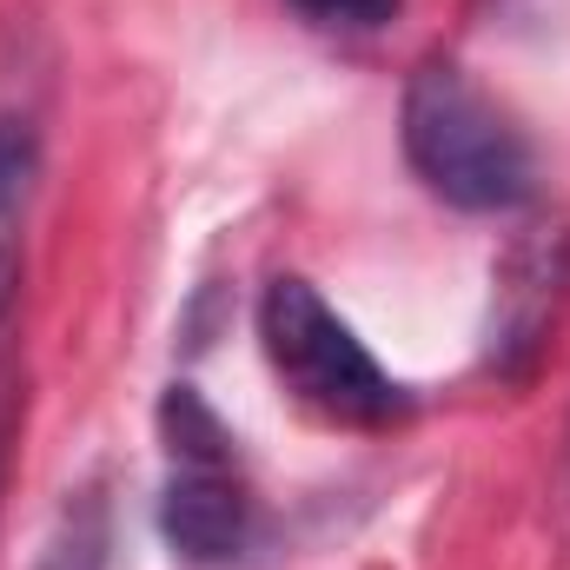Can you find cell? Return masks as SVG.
<instances>
[{"mask_svg": "<svg viewBox=\"0 0 570 570\" xmlns=\"http://www.w3.org/2000/svg\"><path fill=\"white\" fill-rule=\"evenodd\" d=\"M159 438H166V491H159L166 544L186 564H233L253 538V491L239 478L233 431L193 385H173L159 405Z\"/></svg>", "mask_w": 570, "mask_h": 570, "instance_id": "obj_3", "label": "cell"}, {"mask_svg": "<svg viewBox=\"0 0 570 570\" xmlns=\"http://www.w3.org/2000/svg\"><path fill=\"white\" fill-rule=\"evenodd\" d=\"M47 67L33 20H0V325H13L27 273V219L47 159Z\"/></svg>", "mask_w": 570, "mask_h": 570, "instance_id": "obj_4", "label": "cell"}, {"mask_svg": "<svg viewBox=\"0 0 570 570\" xmlns=\"http://www.w3.org/2000/svg\"><path fill=\"white\" fill-rule=\"evenodd\" d=\"M107 544H114L107 504H100V491H80L60 511V524H53V538L40 551V570H107Z\"/></svg>", "mask_w": 570, "mask_h": 570, "instance_id": "obj_6", "label": "cell"}, {"mask_svg": "<svg viewBox=\"0 0 570 570\" xmlns=\"http://www.w3.org/2000/svg\"><path fill=\"white\" fill-rule=\"evenodd\" d=\"M13 431H20V358H13V338H7V325H0V491H7Z\"/></svg>", "mask_w": 570, "mask_h": 570, "instance_id": "obj_8", "label": "cell"}, {"mask_svg": "<svg viewBox=\"0 0 570 570\" xmlns=\"http://www.w3.org/2000/svg\"><path fill=\"white\" fill-rule=\"evenodd\" d=\"M292 7L318 27H385L399 13V0H292Z\"/></svg>", "mask_w": 570, "mask_h": 570, "instance_id": "obj_7", "label": "cell"}, {"mask_svg": "<svg viewBox=\"0 0 570 570\" xmlns=\"http://www.w3.org/2000/svg\"><path fill=\"white\" fill-rule=\"evenodd\" d=\"M570 285V233H531L504 253L498 266V298H491V365L524 379L531 358L544 352L558 305Z\"/></svg>", "mask_w": 570, "mask_h": 570, "instance_id": "obj_5", "label": "cell"}, {"mask_svg": "<svg viewBox=\"0 0 570 570\" xmlns=\"http://www.w3.org/2000/svg\"><path fill=\"white\" fill-rule=\"evenodd\" d=\"M259 345H266L279 385L318 425L392 431L412 412L405 385L365 352V338L318 298V285L292 279V273L273 279L259 298Z\"/></svg>", "mask_w": 570, "mask_h": 570, "instance_id": "obj_2", "label": "cell"}, {"mask_svg": "<svg viewBox=\"0 0 570 570\" xmlns=\"http://www.w3.org/2000/svg\"><path fill=\"white\" fill-rule=\"evenodd\" d=\"M405 159L458 213H511L538 186L524 127L451 60H425L405 80Z\"/></svg>", "mask_w": 570, "mask_h": 570, "instance_id": "obj_1", "label": "cell"}]
</instances>
